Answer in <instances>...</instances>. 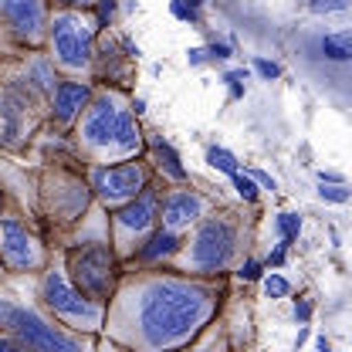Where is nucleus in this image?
<instances>
[{"label": "nucleus", "mask_w": 352, "mask_h": 352, "mask_svg": "<svg viewBox=\"0 0 352 352\" xmlns=\"http://www.w3.org/2000/svg\"><path fill=\"white\" fill-rule=\"evenodd\" d=\"M227 298L230 278H193L173 267H122L98 336L129 352H179L217 318Z\"/></svg>", "instance_id": "nucleus-1"}, {"label": "nucleus", "mask_w": 352, "mask_h": 352, "mask_svg": "<svg viewBox=\"0 0 352 352\" xmlns=\"http://www.w3.org/2000/svg\"><path fill=\"white\" fill-rule=\"evenodd\" d=\"M61 75L41 51L0 58V153L28 156L34 139L47 129V102Z\"/></svg>", "instance_id": "nucleus-2"}, {"label": "nucleus", "mask_w": 352, "mask_h": 352, "mask_svg": "<svg viewBox=\"0 0 352 352\" xmlns=\"http://www.w3.org/2000/svg\"><path fill=\"white\" fill-rule=\"evenodd\" d=\"M132 91L112 85H95L78 122L68 132L72 153L82 166H105L139 160L146 153V126L129 105Z\"/></svg>", "instance_id": "nucleus-3"}, {"label": "nucleus", "mask_w": 352, "mask_h": 352, "mask_svg": "<svg viewBox=\"0 0 352 352\" xmlns=\"http://www.w3.org/2000/svg\"><path fill=\"white\" fill-rule=\"evenodd\" d=\"M254 230L258 217L248 210V204H217L183 234L166 267L193 278H230L241 258L251 254Z\"/></svg>", "instance_id": "nucleus-4"}, {"label": "nucleus", "mask_w": 352, "mask_h": 352, "mask_svg": "<svg viewBox=\"0 0 352 352\" xmlns=\"http://www.w3.org/2000/svg\"><path fill=\"white\" fill-rule=\"evenodd\" d=\"M38 274H10L0 267V332L14 336L31 352H95L98 336H82L54 322L38 302Z\"/></svg>", "instance_id": "nucleus-5"}, {"label": "nucleus", "mask_w": 352, "mask_h": 352, "mask_svg": "<svg viewBox=\"0 0 352 352\" xmlns=\"http://www.w3.org/2000/svg\"><path fill=\"white\" fill-rule=\"evenodd\" d=\"M51 248L61 251V261L68 278L85 292L91 302H109L116 292V281L122 274V264L112 251V237H109V210H102L98 204H91L85 217L78 220L72 230H65Z\"/></svg>", "instance_id": "nucleus-6"}, {"label": "nucleus", "mask_w": 352, "mask_h": 352, "mask_svg": "<svg viewBox=\"0 0 352 352\" xmlns=\"http://www.w3.org/2000/svg\"><path fill=\"white\" fill-rule=\"evenodd\" d=\"M34 166H38V227L47 237V244H54L91 210L95 197L75 156H51L38 160Z\"/></svg>", "instance_id": "nucleus-7"}, {"label": "nucleus", "mask_w": 352, "mask_h": 352, "mask_svg": "<svg viewBox=\"0 0 352 352\" xmlns=\"http://www.w3.org/2000/svg\"><path fill=\"white\" fill-rule=\"evenodd\" d=\"M34 292H38V302H41L44 311H47L54 322H61L65 329L82 332V336H98V332H102L105 305H102V302H91L85 292L68 278L58 248H51L47 264L38 271Z\"/></svg>", "instance_id": "nucleus-8"}, {"label": "nucleus", "mask_w": 352, "mask_h": 352, "mask_svg": "<svg viewBox=\"0 0 352 352\" xmlns=\"http://www.w3.org/2000/svg\"><path fill=\"white\" fill-rule=\"evenodd\" d=\"M95 41H98V24H95L91 10L51 7L47 31H44V54L51 58V65L61 78L91 82Z\"/></svg>", "instance_id": "nucleus-9"}, {"label": "nucleus", "mask_w": 352, "mask_h": 352, "mask_svg": "<svg viewBox=\"0 0 352 352\" xmlns=\"http://www.w3.org/2000/svg\"><path fill=\"white\" fill-rule=\"evenodd\" d=\"M163 179L153 176L149 186L116 210H109V237H112V251L119 264H126L139 251V244L160 227V193H163Z\"/></svg>", "instance_id": "nucleus-10"}, {"label": "nucleus", "mask_w": 352, "mask_h": 352, "mask_svg": "<svg viewBox=\"0 0 352 352\" xmlns=\"http://www.w3.org/2000/svg\"><path fill=\"white\" fill-rule=\"evenodd\" d=\"M51 258V244L38 220L7 210L0 217V267L10 274H38Z\"/></svg>", "instance_id": "nucleus-11"}, {"label": "nucleus", "mask_w": 352, "mask_h": 352, "mask_svg": "<svg viewBox=\"0 0 352 352\" xmlns=\"http://www.w3.org/2000/svg\"><path fill=\"white\" fill-rule=\"evenodd\" d=\"M47 14V0H0V58L41 51Z\"/></svg>", "instance_id": "nucleus-12"}, {"label": "nucleus", "mask_w": 352, "mask_h": 352, "mask_svg": "<svg viewBox=\"0 0 352 352\" xmlns=\"http://www.w3.org/2000/svg\"><path fill=\"white\" fill-rule=\"evenodd\" d=\"M82 173H85V183L95 197V204L102 210H116V207L135 200L149 186L153 166L146 163V156H139V160L105 163V166H82Z\"/></svg>", "instance_id": "nucleus-13"}, {"label": "nucleus", "mask_w": 352, "mask_h": 352, "mask_svg": "<svg viewBox=\"0 0 352 352\" xmlns=\"http://www.w3.org/2000/svg\"><path fill=\"white\" fill-rule=\"evenodd\" d=\"M217 207V197L193 186L190 179L186 183H166L163 193H160V227L173 230V234H186L204 214H210Z\"/></svg>", "instance_id": "nucleus-14"}, {"label": "nucleus", "mask_w": 352, "mask_h": 352, "mask_svg": "<svg viewBox=\"0 0 352 352\" xmlns=\"http://www.w3.org/2000/svg\"><path fill=\"white\" fill-rule=\"evenodd\" d=\"M91 82L95 85H112L132 91L135 82V61L119 47V38L112 31H98L95 41V61H91Z\"/></svg>", "instance_id": "nucleus-15"}, {"label": "nucleus", "mask_w": 352, "mask_h": 352, "mask_svg": "<svg viewBox=\"0 0 352 352\" xmlns=\"http://www.w3.org/2000/svg\"><path fill=\"white\" fill-rule=\"evenodd\" d=\"M91 88H95V82H85V78H61L51 102H47V129L58 132V135H68L91 98Z\"/></svg>", "instance_id": "nucleus-16"}, {"label": "nucleus", "mask_w": 352, "mask_h": 352, "mask_svg": "<svg viewBox=\"0 0 352 352\" xmlns=\"http://www.w3.org/2000/svg\"><path fill=\"white\" fill-rule=\"evenodd\" d=\"M142 156H146V163L153 166V176H160L163 183H186V179H190L183 160H179V153H176L163 135H156V132H146V153H142Z\"/></svg>", "instance_id": "nucleus-17"}, {"label": "nucleus", "mask_w": 352, "mask_h": 352, "mask_svg": "<svg viewBox=\"0 0 352 352\" xmlns=\"http://www.w3.org/2000/svg\"><path fill=\"white\" fill-rule=\"evenodd\" d=\"M179 241H183L179 234L166 230V227H156L122 267H166L170 258L176 254V248H179Z\"/></svg>", "instance_id": "nucleus-18"}, {"label": "nucleus", "mask_w": 352, "mask_h": 352, "mask_svg": "<svg viewBox=\"0 0 352 352\" xmlns=\"http://www.w3.org/2000/svg\"><path fill=\"white\" fill-rule=\"evenodd\" d=\"M179 352H234V346H230V336H227V322H223V315H217L186 349Z\"/></svg>", "instance_id": "nucleus-19"}, {"label": "nucleus", "mask_w": 352, "mask_h": 352, "mask_svg": "<svg viewBox=\"0 0 352 352\" xmlns=\"http://www.w3.org/2000/svg\"><path fill=\"white\" fill-rule=\"evenodd\" d=\"M318 47H322V54L329 58V61H349L352 58V31L349 28H342V31H332V34H325L322 41H318Z\"/></svg>", "instance_id": "nucleus-20"}, {"label": "nucleus", "mask_w": 352, "mask_h": 352, "mask_svg": "<svg viewBox=\"0 0 352 352\" xmlns=\"http://www.w3.org/2000/svg\"><path fill=\"white\" fill-rule=\"evenodd\" d=\"M274 230H278V244L292 248V244L298 241V234H302V217L292 214V210H285V214L274 217Z\"/></svg>", "instance_id": "nucleus-21"}, {"label": "nucleus", "mask_w": 352, "mask_h": 352, "mask_svg": "<svg viewBox=\"0 0 352 352\" xmlns=\"http://www.w3.org/2000/svg\"><path fill=\"white\" fill-rule=\"evenodd\" d=\"M207 163L217 170V173H237L241 170V160L230 153V149H223V146H207Z\"/></svg>", "instance_id": "nucleus-22"}, {"label": "nucleus", "mask_w": 352, "mask_h": 352, "mask_svg": "<svg viewBox=\"0 0 352 352\" xmlns=\"http://www.w3.org/2000/svg\"><path fill=\"white\" fill-rule=\"evenodd\" d=\"M230 183H234V190H237V197H241V204H248V207H254L258 200H261V186L251 179L248 173H230Z\"/></svg>", "instance_id": "nucleus-23"}, {"label": "nucleus", "mask_w": 352, "mask_h": 352, "mask_svg": "<svg viewBox=\"0 0 352 352\" xmlns=\"http://www.w3.org/2000/svg\"><path fill=\"white\" fill-rule=\"evenodd\" d=\"M116 14H119V0H95V7H91V17H95L98 31H112Z\"/></svg>", "instance_id": "nucleus-24"}, {"label": "nucleus", "mask_w": 352, "mask_h": 352, "mask_svg": "<svg viewBox=\"0 0 352 352\" xmlns=\"http://www.w3.org/2000/svg\"><path fill=\"white\" fill-rule=\"evenodd\" d=\"M230 278H237V281H261L264 278V264L254 258V254H248V258H241V264L230 271Z\"/></svg>", "instance_id": "nucleus-25"}, {"label": "nucleus", "mask_w": 352, "mask_h": 352, "mask_svg": "<svg viewBox=\"0 0 352 352\" xmlns=\"http://www.w3.org/2000/svg\"><path fill=\"white\" fill-rule=\"evenodd\" d=\"M261 285H264V295H267V298H288V295H292V281H288L285 274H278V271L264 274Z\"/></svg>", "instance_id": "nucleus-26"}, {"label": "nucleus", "mask_w": 352, "mask_h": 352, "mask_svg": "<svg viewBox=\"0 0 352 352\" xmlns=\"http://www.w3.org/2000/svg\"><path fill=\"white\" fill-rule=\"evenodd\" d=\"M318 200H325V204H349V183H318Z\"/></svg>", "instance_id": "nucleus-27"}, {"label": "nucleus", "mask_w": 352, "mask_h": 352, "mask_svg": "<svg viewBox=\"0 0 352 352\" xmlns=\"http://www.w3.org/2000/svg\"><path fill=\"white\" fill-rule=\"evenodd\" d=\"M170 10H173L176 21H186V24H204V17H200V10L197 7H190V0H170Z\"/></svg>", "instance_id": "nucleus-28"}, {"label": "nucleus", "mask_w": 352, "mask_h": 352, "mask_svg": "<svg viewBox=\"0 0 352 352\" xmlns=\"http://www.w3.org/2000/svg\"><path fill=\"white\" fill-rule=\"evenodd\" d=\"M220 82L230 88V98H241L244 95V82H248V68H234V72H223Z\"/></svg>", "instance_id": "nucleus-29"}, {"label": "nucleus", "mask_w": 352, "mask_h": 352, "mask_svg": "<svg viewBox=\"0 0 352 352\" xmlns=\"http://www.w3.org/2000/svg\"><path fill=\"white\" fill-rule=\"evenodd\" d=\"M305 7L311 14H342L349 10V0H305Z\"/></svg>", "instance_id": "nucleus-30"}, {"label": "nucleus", "mask_w": 352, "mask_h": 352, "mask_svg": "<svg viewBox=\"0 0 352 352\" xmlns=\"http://www.w3.org/2000/svg\"><path fill=\"white\" fill-rule=\"evenodd\" d=\"M251 68L261 75L264 82H274V78L281 75V65H278V61H267V58H254V61H251Z\"/></svg>", "instance_id": "nucleus-31"}, {"label": "nucleus", "mask_w": 352, "mask_h": 352, "mask_svg": "<svg viewBox=\"0 0 352 352\" xmlns=\"http://www.w3.org/2000/svg\"><path fill=\"white\" fill-rule=\"evenodd\" d=\"M204 51H207V61H227V58H234V47L227 41H210Z\"/></svg>", "instance_id": "nucleus-32"}, {"label": "nucleus", "mask_w": 352, "mask_h": 352, "mask_svg": "<svg viewBox=\"0 0 352 352\" xmlns=\"http://www.w3.org/2000/svg\"><path fill=\"white\" fill-rule=\"evenodd\" d=\"M285 258H288V248H285V244H274V251H271L261 264H264V267H281V264H285Z\"/></svg>", "instance_id": "nucleus-33"}, {"label": "nucleus", "mask_w": 352, "mask_h": 352, "mask_svg": "<svg viewBox=\"0 0 352 352\" xmlns=\"http://www.w3.org/2000/svg\"><path fill=\"white\" fill-rule=\"evenodd\" d=\"M248 176H251V179H254V183H258L261 190H271V193L278 190V183H274V176H267V173H264V170H248Z\"/></svg>", "instance_id": "nucleus-34"}, {"label": "nucleus", "mask_w": 352, "mask_h": 352, "mask_svg": "<svg viewBox=\"0 0 352 352\" xmlns=\"http://www.w3.org/2000/svg\"><path fill=\"white\" fill-rule=\"evenodd\" d=\"M308 318H311V302L308 298H295V322L308 325Z\"/></svg>", "instance_id": "nucleus-35"}, {"label": "nucleus", "mask_w": 352, "mask_h": 352, "mask_svg": "<svg viewBox=\"0 0 352 352\" xmlns=\"http://www.w3.org/2000/svg\"><path fill=\"white\" fill-rule=\"evenodd\" d=\"M0 352H31L24 342H17L14 336H7V332H0Z\"/></svg>", "instance_id": "nucleus-36"}, {"label": "nucleus", "mask_w": 352, "mask_h": 352, "mask_svg": "<svg viewBox=\"0 0 352 352\" xmlns=\"http://www.w3.org/2000/svg\"><path fill=\"white\" fill-rule=\"evenodd\" d=\"M47 7H75V10H91L95 0H47Z\"/></svg>", "instance_id": "nucleus-37"}, {"label": "nucleus", "mask_w": 352, "mask_h": 352, "mask_svg": "<svg viewBox=\"0 0 352 352\" xmlns=\"http://www.w3.org/2000/svg\"><path fill=\"white\" fill-rule=\"evenodd\" d=\"M186 61H190L193 68H200V65H207V51H204V47H190V51H186Z\"/></svg>", "instance_id": "nucleus-38"}, {"label": "nucleus", "mask_w": 352, "mask_h": 352, "mask_svg": "<svg viewBox=\"0 0 352 352\" xmlns=\"http://www.w3.org/2000/svg\"><path fill=\"white\" fill-rule=\"evenodd\" d=\"M95 352H129V349H122V346H116V342H109V339H95Z\"/></svg>", "instance_id": "nucleus-39"}, {"label": "nucleus", "mask_w": 352, "mask_h": 352, "mask_svg": "<svg viewBox=\"0 0 352 352\" xmlns=\"http://www.w3.org/2000/svg\"><path fill=\"white\" fill-rule=\"evenodd\" d=\"M318 183H346V176L336 173V170H322V173H318Z\"/></svg>", "instance_id": "nucleus-40"}, {"label": "nucleus", "mask_w": 352, "mask_h": 352, "mask_svg": "<svg viewBox=\"0 0 352 352\" xmlns=\"http://www.w3.org/2000/svg\"><path fill=\"white\" fill-rule=\"evenodd\" d=\"M129 105H132V112H135L139 119L146 116V98H142V95H132V98H129Z\"/></svg>", "instance_id": "nucleus-41"}, {"label": "nucleus", "mask_w": 352, "mask_h": 352, "mask_svg": "<svg viewBox=\"0 0 352 352\" xmlns=\"http://www.w3.org/2000/svg\"><path fill=\"white\" fill-rule=\"evenodd\" d=\"M7 214V197H3V190H0V217Z\"/></svg>", "instance_id": "nucleus-42"}, {"label": "nucleus", "mask_w": 352, "mask_h": 352, "mask_svg": "<svg viewBox=\"0 0 352 352\" xmlns=\"http://www.w3.org/2000/svg\"><path fill=\"white\" fill-rule=\"evenodd\" d=\"M204 3H207V0H190V7H197V10H204Z\"/></svg>", "instance_id": "nucleus-43"}]
</instances>
